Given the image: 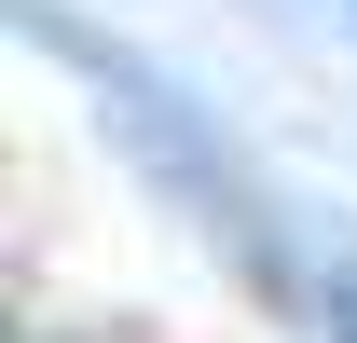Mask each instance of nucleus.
I'll use <instances>...</instances> for the list:
<instances>
[{"instance_id": "nucleus-1", "label": "nucleus", "mask_w": 357, "mask_h": 343, "mask_svg": "<svg viewBox=\"0 0 357 343\" xmlns=\"http://www.w3.org/2000/svg\"><path fill=\"white\" fill-rule=\"evenodd\" d=\"M330 316H344V343H357V275H330Z\"/></svg>"}]
</instances>
